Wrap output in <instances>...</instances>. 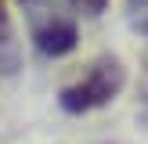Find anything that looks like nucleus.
I'll use <instances>...</instances> for the list:
<instances>
[{
  "label": "nucleus",
  "mask_w": 148,
  "mask_h": 144,
  "mask_svg": "<svg viewBox=\"0 0 148 144\" xmlns=\"http://www.w3.org/2000/svg\"><path fill=\"white\" fill-rule=\"evenodd\" d=\"M119 90H123V65L116 58H101V61H94L87 69V76L79 83H72V86L62 90V108L72 112V115L94 112V108L108 105Z\"/></svg>",
  "instance_id": "obj_1"
},
{
  "label": "nucleus",
  "mask_w": 148,
  "mask_h": 144,
  "mask_svg": "<svg viewBox=\"0 0 148 144\" xmlns=\"http://www.w3.org/2000/svg\"><path fill=\"white\" fill-rule=\"evenodd\" d=\"M33 43H36L40 54L62 58V54H69L76 47V25L69 18H62V14H51V18H43V22L33 25Z\"/></svg>",
  "instance_id": "obj_2"
},
{
  "label": "nucleus",
  "mask_w": 148,
  "mask_h": 144,
  "mask_svg": "<svg viewBox=\"0 0 148 144\" xmlns=\"http://www.w3.org/2000/svg\"><path fill=\"white\" fill-rule=\"evenodd\" d=\"M18 65V47H14V33H11V14H7V4L0 0V69L14 72Z\"/></svg>",
  "instance_id": "obj_3"
},
{
  "label": "nucleus",
  "mask_w": 148,
  "mask_h": 144,
  "mask_svg": "<svg viewBox=\"0 0 148 144\" xmlns=\"http://www.w3.org/2000/svg\"><path fill=\"white\" fill-rule=\"evenodd\" d=\"M69 4L76 7V11H83V14H101L108 0H69Z\"/></svg>",
  "instance_id": "obj_4"
},
{
  "label": "nucleus",
  "mask_w": 148,
  "mask_h": 144,
  "mask_svg": "<svg viewBox=\"0 0 148 144\" xmlns=\"http://www.w3.org/2000/svg\"><path fill=\"white\" fill-rule=\"evenodd\" d=\"M18 4H22V7H25V11H29V14H33V22H36V18H40V11H47V0H18Z\"/></svg>",
  "instance_id": "obj_5"
},
{
  "label": "nucleus",
  "mask_w": 148,
  "mask_h": 144,
  "mask_svg": "<svg viewBox=\"0 0 148 144\" xmlns=\"http://www.w3.org/2000/svg\"><path fill=\"white\" fill-rule=\"evenodd\" d=\"M141 29L148 33V0H145V11H141Z\"/></svg>",
  "instance_id": "obj_6"
}]
</instances>
